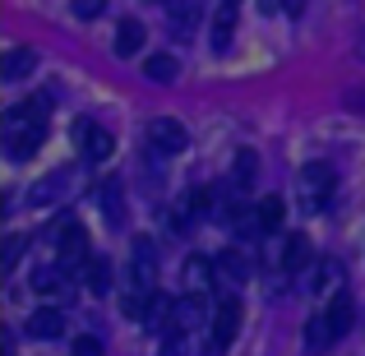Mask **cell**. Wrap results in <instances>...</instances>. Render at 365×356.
<instances>
[{
  "label": "cell",
  "mask_w": 365,
  "mask_h": 356,
  "mask_svg": "<svg viewBox=\"0 0 365 356\" xmlns=\"http://www.w3.org/2000/svg\"><path fill=\"white\" fill-rule=\"evenodd\" d=\"M46 139V107L42 102H14L5 111V143H9V158H33Z\"/></svg>",
  "instance_id": "1"
},
{
  "label": "cell",
  "mask_w": 365,
  "mask_h": 356,
  "mask_svg": "<svg viewBox=\"0 0 365 356\" xmlns=\"http://www.w3.org/2000/svg\"><path fill=\"white\" fill-rule=\"evenodd\" d=\"M296 195H301V208L324 213V208L333 204V195H338V171H333L329 162H310V167H301V176H296Z\"/></svg>",
  "instance_id": "2"
},
{
  "label": "cell",
  "mask_w": 365,
  "mask_h": 356,
  "mask_svg": "<svg viewBox=\"0 0 365 356\" xmlns=\"http://www.w3.org/2000/svg\"><path fill=\"white\" fill-rule=\"evenodd\" d=\"M143 139H148V148H153V153L171 158V153H185L190 134H185V125H180V121H171V116H153L148 125H143Z\"/></svg>",
  "instance_id": "3"
},
{
  "label": "cell",
  "mask_w": 365,
  "mask_h": 356,
  "mask_svg": "<svg viewBox=\"0 0 365 356\" xmlns=\"http://www.w3.org/2000/svg\"><path fill=\"white\" fill-rule=\"evenodd\" d=\"M70 139H74V148H79L88 162H107V158H111V148H116L111 130H102L98 121H74Z\"/></svg>",
  "instance_id": "4"
},
{
  "label": "cell",
  "mask_w": 365,
  "mask_h": 356,
  "mask_svg": "<svg viewBox=\"0 0 365 356\" xmlns=\"http://www.w3.org/2000/svg\"><path fill=\"white\" fill-rule=\"evenodd\" d=\"M56 250H61V268H79L88 264V232H83L74 218H65L61 227H56Z\"/></svg>",
  "instance_id": "5"
},
{
  "label": "cell",
  "mask_w": 365,
  "mask_h": 356,
  "mask_svg": "<svg viewBox=\"0 0 365 356\" xmlns=\"http://www.w3.org/2000/svg\"><path fill=\"white\" fill-rule=\"evenodd\" d=\"M153 278H158V250H153L148 236H139L130 245V283H134V292H158Z\"/></svg>",
  "instance_id": "6"
},
{
  "label": "cell",
  "mask_w": 365,
  "mask_h": 356,
  "mask_svg": "<svg viewBox=\"0 0 365 356\" xmlns=\"http://www.w3.org/2000/svg\"><path fill=\"white\" fill-rule=\"evenodd\" d=\"M236 329H241V301H236V296H222L217 310H213V324H208V333H213V352L232 347Z\"/></svg>",
  "instance_id": "7"
},
{
  "label": "cell",
  "mask_w": 365,
  "mask_h": 356,
  "mask_svg": "<svg viewBox=\"0 0 365 356\" xmlns=\"http://www.w3.org/2000/svg\"><path fill=\"white\" fill-rule=\"evenodd\" d=\"M74 185H79V176H74V171H51L42 185H33V204L37 208H51V204H61Z\"/></svg>",
  "instance_id": "8"
},
{
  "label": "cell",
  "mask_w": 365,
  "mask_h": 356,
  "mask_svg": "<svg viewBox=\"0 0 365 356\" xmlns=\"http://www.w3.org/2000/svg\"><path fill=\"white\" fill-rule=\"evenodd\" d=\"M199 324H213V315H208L204 296L185 292V296L176 301V333H190V329H199Z\"/></svg>",
  "instance_id": "9"
},
{
  "label": "cell",
  "mask_w": 365,
  "mask_h": 356,
  "mask_svg": "<svg viewBox=\"0 0 365 356\" xmlns=\"http://www.w3.org/2000/svg\"><path fill=\"white\" fill-rule=\"evenodd\" d=\"M338 342V333H333V324H329V315H310V324H305V347H310V356H324Z\"/></svg>",
  "instance_id": "10"
},
{
  "label": "cell",
  "mask_w": 365,
  "mask_h": 356,
  "mask_svg": "<svg viewBox=\"0 0 365 356\" xmlns=\"http://www.w3.org/2000/svg\"><path fill=\"white\" fill-rule=\"evenodd\" d=\"M28 333H33V338H61L65 333V310L61 305H42V310L28 320Z\"/></svg>",
  "instance_id": "11"
},
{
  "label": "cell",
  "mask_w": 365,
  "mask_h": 356,
  "mask_svg": "<svg viewBox=\"0 0 365 356\" xmlns=\"http://www.w3.org/2000/svg\"><path fill=\"white\" fill-rule=\"evenodd\" d=\"M213 264H217V283H222V278H227L232 287L250 283V259L241 255V250H222V255H217Z\"/></svg>",
  "instance_id": "12"
},
{
  "label": "cell",
  "mask_w": 365,
  "mask_h": 356,
  "mask_svg": "<svg viewBox=\"0 0 365 356\" xmlns=\"http://www.w3.org/2000/svg\"><path fill=\"white\" fill-rule=\"evenodd\" d=\"M310 259H314L310 236H287V245H282V268H287V273H301V268H310Z\"/></svg>",
  "instance_id": "13"
},
{
  "label": "cell",
  "mask_w": 365,
  "mask_h": 356,
  "mask_svg": "<svg viewBox=\"0 0 365 356\" xmlns=\"http://www.w3.org/2000/svg\"><path fill=\"white\" fill-rule=\"evenodd\" d=\"M213 278H217V264H213V259H204V255H190V259H185V287H190L195 296L204 292Z\"/></svg>",
  "instance_id": "14"
},
{
  "label": "cell",
  "mask_w": 365,
  "mask_h": 356,
  "mask_svg": "<svg viewBox=\"0 0 365 356\" xmlns=\"http://www.w3.org/2000/svg\"><path fill=\"white\" fill-rule=\"evenodd\" d=\"M255 171H259V158L250 148L236 153V162H232V180H227V190H236V195H245L250 190V180H255Z\"/></svg>",
  "instance_id": "15"
},
{
  "label": "cell",
  "mask_w": 365,
  "mask_h": 356,
  "mask_svg": "<svg viewBox=\"0 0 365 356\" xmlns=\"http://www.w3.org/2000/svg\"><path fill=\"white\" fill-rule=\"evenodd\" d=\"M324 315H329L333 333H338V338H342V333L351 329V320H356V305H351V296H347V292H338V296H333L329 305H324Z\"/></svg>",
  "instance_id": "16"
},
{
  "label": "cell",
  "mask_w": 365,
  "mask_h": 356,
  "mask_svg": "<svg viewBox=\"0 0 365 356\" xmlns=\"http://www.w3.org/2000/svg\"><path fill=\"white\" fill-rule=\"evenodd\" d=\"M167 19H171V28H176V33H195L199 28V0H171L167 5Z\"/></svg>",
  "instance_id": "17"
},
{
  "label": "cell",
  "mask_w": 365,
  "mask_h": 356,
  "mask_svg": "<svg viewBox=\"0 0 365 356\" xmlns=\"http://www.w3.org/2000/svg\"><path fill=\"white\" fill-rule=\"evenodd\" d=\"M143 46V24L139 19H120L116 24V56H139Z\"/></svg>",
  "instance_id": "18"
},
{
  "label": "cell",
  "mask_w": 365,
  "mask_h": 356,
  "mask_svg": "<svg viewBox=\"0 0 365 356\" xmlns=\"http://www.w3.org/2000/svg\"><path fill=\"white\" fill-rule=\"evenodd\" d=\"M176 70H180V61L171 51H153L148 61H143V74H148V79H158V83H171V79H176Z\"/></svg>",
  "instance_id": "19"
},
{
  "label": "cell",
  "mask_w": 365,
  "mask_h": 356,
  "mask_svg": "<svg viewBox=\"0 0 365 356\" xmlns=\"http://www.w3.org/2000/svg\"><path fill=\"white\" fill-rule=\"evenodd\" d=\"M310 287H314V292H333V287L342 292V264H338V259H319V264H314Z\"/></svg>",
  "instance_id": "20"
},
{
  "label": "cell",
  "mask_w": 365,
  "mask_h": 356,
  "mask_svg": "<svg viewBox=\"0 0 365 356\" xmlns=\"http://www.w3.org/2000/svg\"><path fill=\"white\" fill-rule=\"evenodd\" d=\"M37 70V51H28V46H14V51L5 56V79L14 83V79H24V74H33Z\"/></svg>",
  "instance_id": "21"
},
{
  "label": "cell",
  "mask_w": 365,
  "mask_h": 356,
  "mask_svg": "<svg viewBox=\"0 0 365 356\" xmlns=\"http://www.w3.org/2000/svg\"><path fill=\"white\" fill-rule=\"evenodd\" d=\"M83 273H88V292H98V296H107V292H111V259L93 255L88 264H83Z\"/></svg>",
  "instance_id": "22"
},
{
  "label": "cell",
  "mask_w": 365,
  "mask_h": 356,
  "mask_svg": "<svg viewBox=\"0 0 365 356\" xmlns=\"http://www.w3.org/2000/svg\"><path fill=\"white\" fill-rule=\"evenodd\" d=\"M282 213H287V204L277 195H268V199H259V204H255V218H259L264 232H277V227H282Z\"/></svg>",
  "instance_id": "23"
},
{
  "label": "cell",
  "mask_w": 365,
  "mask_h": 356,
  "mask_svg": "<svg viewBox=\"0 0 365 356\" xmlns=\"http://www.w3.org/2000/svg\"><path fill=\"white\" fill-rule=\"evenodd\" d=\"M61 278H65V268H37V273H33V292H42V296H65L70 287H65Z\"/></svg>",
  "instance_id": "24"
},
{
  "label": "cell",
  "mask_w": 365,
  "mask_h": 356,
  "mask_svg": "<svg viewBox=\"0 0 365 356\" xmlns=\"http://www.w3.org/2000/svg\"><path fill=\"white\" fill-rule=\"evenodd\" d=\"M232 33H236V5H222L213 14V46H217V51L232 42Z\"/></svg>",
  "instance_id": "25"
},
{
  "label": "cell",
  "mask_w": 365,
  "mask_h": 356,
  "mask_svg": "<svg viewBox=\"0 0 365 356\" xmlns=\"http://www.w3.org/2000/svg\"><path fill=\"white\" fill-rule=\"evenodd\" d=\"M98 199H102V213H107V223H125V195H120L116 180H111V185H102Z\"/></svg>",
  "instance_id": "26"
},
{
  "label": "cell",
  "mask_w": 365,
  "mask_h": 356,
  "mask_svg": "<svg viewBox=\"0 0 365 356\" xmlns=\"http://www.w3.org/2000/svg\"><path fill=\"white\" fill-rule=\"evenodd\" d=\"M158 356H190V333H176V329H171L167 338H162V352Z\"/></svg>",
  "instance_id": "27"
},
{
  "label": "cell",
  "mask_w": 365,
  "mask_h": 356,
  "mask_svg": "<svg viewBox=\"0 0 365 356\" xmlns=\"http://www.w3.org/2000/svg\"><path fill=\"white\" fill-rule=\"evenodd\" d=\"M70 9H74V19H98L107 9V0H70Z\"/></svg>",
  "instance_id": "28"
},
{
  "label": "cell",
  "mask_w": 365,
  "mask_h": 356,
  "mask_svg": "<svg viewBox=\"0 0 365 356\" xmlns=\"http://www.w3.org/2000/svg\"><path fill=\"white\" fill-rule=\"evenodd\" d=\"M74 356H102V342L93 333H83V338H74Z\"/></svg>",
  "instance_id": "29"
},
{
  "label": "cell",
  "mask_w": 365,
  "mask_h": 356,
  "mask_svg": "<svg viewBox=\"0 0 365 356\" xmlns=\"http://www.w3.org/2000/svg\"><path fill=\"white\" fill-rule=\"evenodd\" d=\"M19 255H24V236H9V245H5V268H14Z\"/></svg>",
  "instance_id": "30"
},
{
  "label": "cell",
  "mask_w": 365,
  "mask_h": 356,
  "mask_svg": "<svg viewBox=\"0 0 365 356\" xmlns=\"http://www.w3.org/2000/svg\"><path fill=\"white\" fill-rule=\"evenodd\" d=\"M282 9H287V14L296 19V14H305V0H282Z\"/></svg>",
  "instance_id": "31"
},
{
  "label": "cell",
  "mask_w": 365,
  "mask_h": 356,
  "mask_svg": "<svg viewBox=\"0 0 365 356\" xmlns=\"http://www.w3.org/2000/svg\"><path fill=\"white\" fill-rule=\"evenodd\" d=\"M222 5H236V0H222Z\"/></svg>",
  "instance_id": "32"
},
{
  "label": "cell",
  "mask_w": 365,
  "mask_h": 356,
  "mask_svg": "<svg viewBox=\"0 0 365 356\" xmlns=\"http://www.w3.org/2000/svg\"><path fill=\"white\" fill-rule=\"evenodd\" d=\"M167 5H171V0H167Z\"/></svg>",
  "instance_id": "33"
}]
</instances>
